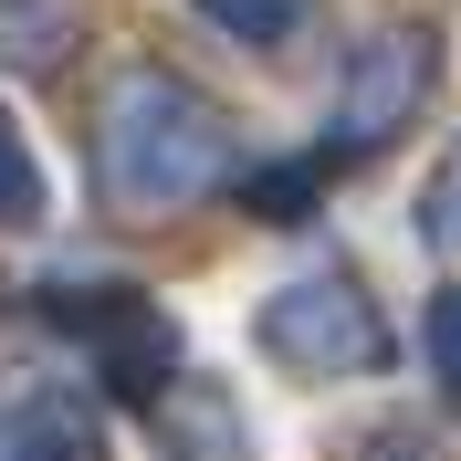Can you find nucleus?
I'll use <instances>...</instances> for the list:
<instances>
[{
  "label": "nucleus",
  "mask_w": 461,
  "mask_h": 461,
  "mask_svg": "<svg viewBox=\"0 0 461 461\" xmlns=\"http://www.w3.org/2000/svg\"><path fill=\"white\" fill-rule=\"evenodd\" d=\"M200 11L230 42H284V32H304V0H200Z\"/></svg>",
  "instance_id": "nucleus-9"
},
{
  "label": "nucleus",
  "mask_w": 461,
  "mask_h": 461,
  "mask_svg": "<svg viewBox=\"0 0 461 461\" xmlns=\"http://www.w3.org/2000/svg\"><path fill=\"white\" fill-rule=\"evenodd\" d=\"M42 315H53L63 336L95 346V377H105L115 399H158V388L178 377V325H168V304H147V294H126V284H53V294H42Z\"/></svg>",
  "instance_id": "nucleus-3"
},
{
  "label": "nucleus",
  "mask_w": 461,
  "mask_h": 461,
  "mask_svg": "<svg viewBox=\"0 0 461 461\" xmlns=\"http://www.w3.org/2000/svg\"><path fill=\"white\" fill-rule=\"evenodd\" d=\"M430 95V42L420 32H377L367 53H357V74H346V105H336V147H377L399 137V115Z\"/></svg>",
  "instance_id": "nucleus-4"
},
{
  "label": "nucleus",
  "mask_w": 461,
  "mask_h": 461,
  "mask_svg": "<svg viewBox=\"0 0 461 461\" xmlns=\"http://www.w3.org/2000/svg\"><path fill=\"white\" fill-rule=\"evenodd\" d=\"M63 32H74V0H0V53L22 74H42L63 53Z\"/></svg>",
  "instance_id": "nucleus-8"
},
{
  "label": "nucleus",
  "mask_w": 461,
  "mask_h": 461,
  "mask_svg": "<svg viewBox=\"0 0 461 461\" xmlns=\"http://www.w3.org/2000/svg\"><path fill=\"white\" fill-rule=\"evenodd\" d=\"M315 200V168H273V178H252V210H304Z\"/></svg>",
  "instance_id": "nucleus-13"
},
{
  "label": "nucleus",
  "mask_w": 461,
  "mask_h": 461,
  "mask_svg": "<svg viewBox=\"0 0 461 461\" xmlns=\"http://www.w3.org/2000/svg\"><path fill=\"white\" fill-rule=\"evenodd\" d=\"M346 461H451V451H440V440H420L409 420H388V430H367V440H357Z\"/></svg>",
  "instance_id": "nucleus-12"
},
{
  "label": "nucleus",
  "mask_w": 461,
  "mask_h": 461,
  "mask_svg": "<svg viewBox=\"0 0 461 461\" xmlns=\"http://www.w3.org/2000/svg\"><path fill=\"white\" fill-rule=\"evenodd\" d=\"M430 367H440V388H451V409H461V284L430 294Z\"/></svg>",
  "instance_id": "nucleus-11"
},
{
  "label": "nucleus",
  "mask_w": 461,
  "mask_h": 461,
  "mask_svg": "<svg viewBox=\"0 0 461 461\" xmlns=\"http://www.w3.org/2000/svg\"><path fill=\"white\" fill-rule=\"evenodd\" d=\"M0 461H105V420L74 388H22L0 409Z\"/></svg>",
  "instance_id": "nucleus-5"
},
{
  "label": "nucleus",
  "mask_w": 461,
  "mask_h": 461,
  "mask_svg": "<svg viewBox=\"0 0 461 461\" xmlns=\"http://www.w3.org/2000/svg\"><path fill=\"white\" fill-rule=\"evenodd\" d=\"M42 210H53V178H42V158H32L22 115L0 105V230H32Z\"/></svg>",
  "instance_id": "nucleus-7"
},
{
  "label": "nucleus",
  "mask_w": 461,
  "mask_h": 461,
  "mask_svg": "<svg viewBox=\"0 0 461 461\" xmlns=\"http://www.w3.org/2000/svg\"><path fill=\"white\" fill-rule=\"evenodd\" d=\"M420 230H430L440 252H461V147L440 158V178H430V200H420Z\"/></svg>",
  "instance_id": "nucleus-10"
},
{
  "label": "nucleus",
  "mask_w": 461,
  "mask_h": 461,
  "mask_svg": "<svg viewBox=\"0 0 461 461\" xmlns=\"http://www.w3.org/2000/svg\"><path fill=\"white\" fill-rule=\"evenodd\" d=\"M262 357H284V367L304 377H367L388 367V325H377V304L346 273H294V284L262 294V315H252Z\"/></svg>",
  "instance_id": "nucleus-2"
},
{
  "label": "nucleus",
  "mask_w": 461,
  "mask_h": 461,
  "mask_svg": "<svg viewBox=\"0 0 461 461\" xmlns=\"http://www.w3.org/2000/svg\"><path fill=\"white\" fill-rule=\"evenodd\" d=\"M230 168V126L178 74H126L105 95V189L126 210H178Z\"/></svg>",
  "instance_id": "nucleus-1"
},
{
  "label": "nucleus",
  "mask_w": 461,
  "mask_h": 461,
  "mask_svg": "<svg viewBox=\"0 0 461 461\" xmlns=\"http://www.w3.org/2000/svg\"><path fill=\"white\" fill-rule=\"evenodd\" d=\"M158 451H168V461H252V430H241L230 388L168 377V388H158Z\"/></svg>",
  "instance_id": "nucleus-6"
}]
</instances>
